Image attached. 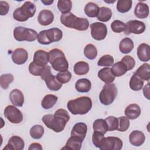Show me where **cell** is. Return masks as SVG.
Here are the masks:
<instances>
[{
  "instance_id": "obj_22",
  "label": "cell",
  "mask_w": 150,
  "mask_h": 150,
  "mask_svg": "<svg viewBox=\"0 0 150 150\" xmlns=\"http://www.w3.org/2000/svg\"><path fill=\"white\" fill-rule=\"evenodd\" d=\"M98 77L103 82L108 84L112 83L115 80V76L112 73L111 69L109 67H104L99 70Z\"/></svg>"
},
{
  "instance_id": "obj_24",
  "label": "cell",
  "mask_w": 150,
  "mask_h": 150,
  "mask_svg": "<svg viewBox=\"0 0 150 150\" xmlns=\"http://www.w3.org/2000/svg\"><path fill=\"white\" fill-rule=\"evenodd\" d=\"M135 15L139 19H145L149 15V6L147 4L143 2H138L134 9Z\"/></svg>"
},
{
  "instance_id": "obj_50",
  "label": "cell",
  "mask_w": 150,
  "mask_h": 150,
  "mask_svg": "<svg viewBox=\"0 0 150 150\" xmlns=\"http://www.w3.org/2000/svg\"><path fill=\"white\" fill-rule=\"evenodd\" d=\"M28 149L29 150H33V149L42 150V146L40 144L37 143V142H34V143H32L30 145Z\"/></svg>"
},
{
  "instance_id": "obj_49",
  "label": "cell",
  "mask_w": 150,
  "mask_h": 150,
  "mask_svg": "<svg viewBox=\"0 0 150 150\" xmlns=\"http://www.w3.org/2000/svg\"><path fill=\"white\" fill-rule=\"evenodd\" d=\"M9 9V5L6 1H0V14L1 15H5L8 13Z\"/></svg>"
},
{
  "instance_id": "obj_2",
  "label": "cell",
  "mask_w": 150,
  "mask_h": 150,
  "mask_svg": "<svg viewBox=\"0 0 150 150\" xmlns=\"http://www.w3.org/2000/svg\"><path fill=\"white\" fill-rule=\"evenodd\" d=\"M67 107L73 115H84L92 108V101L87 96H82L68 101Z\"/></svg>"
},
{
  "instance_id": "obj_27",
  "label": "cell",
  "mask_w": 150,
  "mask_h": 150,
  "mask_svg": "<svg viewBox=\"0 0 150 150\" xmlns=\"http://www.w3.org/2000/svg\"><path fill=\"white\" fill-rule=\"evenodd\" d=\"M143 80L148 81L150 79V67L148 63H144L138 67L135 72Z\"/></svg>"
},
{
  "instance_id": "obj_52",
  "label": "cell",
  "mask_w": 150,
  "mask_h": 150,
  "mask_svg": "<svg viewBox=\"0 0 150 150\" xmlns=\"http://www.w3.org/2000/svg\"><path fill=\"white\" fill-rule=\"evenodd\" d=\"M41 2L43 4H44L45 5H50L53 2V0H52V1H43V0H42Z\"/></svg>"
},
{
  "instance_id": "obj_44",
  "label": "cell",
  "mask_w": 150,
  "mask_h": 150,
  "mask_svg": "<svg viewBox=\"0 0 150 150\" xmlns=\"http://www.w3.org/2000/svg\"><path fill=\"white\" fill-rule=\"evenodd\" d=\"M126 25L120 20H115L111 24V30L115 33H121L125 30Z\"/></svg>"
},
{
  "instance_id": "obj_42",
  "label": "cell",
  "mask_w": 150,
  "mask_h": 150,
  "mask_svg": "<svg viewBox=\"0 0 150 150\" xmlns=\"http://www.w3.org/2000/svg\"><path fill=\"white\" fill-rule=\"evenodd\" d=\"M118 126L117 129V131L120 132H124L127 131L129 127V120L125 116H122L118 118Z\"/></svg>"
},
{
  "instance_id": "obj_48",
  "label": "cell",
  "mask_w": 150,
  "mask_h": 150,
  "mask_svg": "<svg viewBox=\"0 0 150 150\" xmlns=\"http://www.w3.org/2000/svg\"><path fill=\"white\" fill-rule=\"evenodd\" d=\"M104 137V134L97 132V131H94L93 134V136H92V141H93V144L95 145V146H96L97 148L98 147L99 144L101 140V139Z\"/></svg>"
},
{
  "instance_id": "obj_20",
  "label": "cell",
  "mask_w": 150,
  "mask_h": 150,
  "mask_svg": "<svg viewBox=\"0 0 150 150\" xmlns=\"http://www.w3.org/2000/svg\"><path fill=\"white\" fill-rule=\"evenodd\" d=\"M9 98L12 104L17 107H22L24 103V96L19 89H13L9 94Z\"/></svg>"
},
{
  "instance_id": "obj_21",
  "label": "cell",
  "mask_w": 150,
  "mask_h": 150,
  "mask_svg": "<svg viewBox=\"0 0 150 150\" xmlns=\"http://www.w3.org/2000/svg\"><path fill=\"white\" fill-rule=\"evenodd\" d=\"M141 108L137 104H131L128 105L124 111L125 116L130 120L137 118L141 115Z\"/></svg>"
},
{
  "instance_id": "obj_5",
  "label": "cell",
  "mask_w": 150,
  "mask_h": 150,
  "mask_svg": "<svg viewBox=\"0 0 150 150\" xmlns=\"http://www.w3.org/2000/svg\"><path fill=\"white\" fill-rule=\"evenodd\" d=\"M63 36L62 31L57 28H53L48 30L40 31L38 36V42L44 45H49L53 42L60 40Z\"/></svg>"
},
{
  "instance_id": "obj_38",
  "label": "cell",
  "mask_w": 150,
  "mask_h": 150,
  "mask_svg": "<svg viewBox=\"0 0 150 150\" xmlns=\"http://www.w3.org/2000/svg\"><path fill=\"white\" fill-rule=\"evenodd\" d=\"M44 128L40 125H35L30 129V135L35 139H40L44 134Z\"/></svg>"
},
{
  "instance_id": "obj_32",
  "label": "cell",
  "mask_w": 150,
  "mask_h": 150,
  "mask_svg": "<svg viewBox=\"0 0 150 150\" xmlns=\"http://www.w3.org/2000/svg\"><path fill=\"white\" fill-rule=\"evenodd\" d=\"M111 69L115 77L122 76L128 71L126 66L121 61L112 64Z\"/></svg>"
},
{
  "instance_id": "obj_17",
  "label": "cell",
  "mask_w": 150,
  "mask_h": 150,
  "mask_svg": "<svg viewBox=\"0 0 150 150\" xmlns=\"http://www.w3.org/2000/svg\"><path fill=\"white\" fill-rule=\"evenodd\" d=\"M49 60V53L45 50H38L34 53L33 62L39 66L43 67L47 65Z\"/></svg>"
},
{
  "instance_id": "obj_47",
  "label": "cell",
  "mask_w": 150,
  "mask_h": 150,
  "mask_svg": "<svg viewBox=\"0 0 150 150\" xmlns=\"http://www.w3.org/2000/svg\"><path fill=\"white\" fill-rule=\"evenodd\" d=\"M121 61L126 66L128 71L132 70L135 65V61L134 59L129 55L124 56Z\"/></svg>"
},
{
  "instance_id": "obj_6",
  "label": "cell",
  "mask_w": 150,
  "mask_h": 150,
  "mask_svg": "<svg viewBox=\"0 0 150 150\" xmlns=\"http://www.w3.org/2000/svg\"><path fill=\"white\" fill-rule=\"evenodd\" d=\"M36 12V6L30 1H26L22 5L13 13V18L19 22H25L34 16Z\"/></svg>"
},
{
  "instance_id": "obj_35",
  "label": "cell",
  "mask_w": 150,
  "mask_h": 150,
  "mask_svg": "<svg viewBox=\"0 0 150 150\" xmlns=\"http://www.w3.org/2000/svg\"><path fill=\"white\" fill-rule=\"evenodd\" d=\"M82 142L80 141H79L72 137H70L65 145V146L62 148V149H72V150H80L81 148Z\"/></svg>"
},
{
  "instance_id": "obj_19",
  "label": "cell",
  "mask_w": 150,
  "mask_h": 150,
  "mask_svg": "<svg viewBox=\"0 0 150 150\" xmlns=\"http://www.w3.org/2000/svg\"><path fill=\"white\" fill-rule=\"evenodd\" d=\"M145 140L144 134L138 130L132 131L129 135V141L130 144L135 146H139L142 145Z\"/></svg>"
},
{
  "instance_id": "obj_29",
  "label": "cell",
  "mask_w": 150,
  "mask_h": 150,
  "mask_svg": "<svg viewBox=\"0 0 150 150\" xmlns=\"http://www.w3.org/2000/svg\"><path fill=\"white\" fill-rule=\"evenodd\" d=\"M100 8L98 6L92 2H88L84 7V12L86 15L90 18L97 17L99 13Z\"/></svg>"
},
{
  "instance_id": "obj_31",
  "label": "cell",
  "mask_w": 150,
  "mask_h": 150,
  "mask_svg": "<svg viewBox=\"0 0 150 150\" xmlns=\"http://www.w3.org/2000/svg\"><path fill=\"white\" fill-rule=\"evenodd\" d=\"M144 80L139 78L137 74L134 73L129 80V86L131 90L134 91H139L142 89L144 86Z\"/></svg>"
},
{
  "instance_id": "obj_13",
  "label": "cell",
  "mask_w": 150,
  "mask_h": 150,
  "mask_svg": "<svg viewBox=\"0 0 150 150\" xmlns=\"http://www.w3.org/2000/svg\"><path fill=\"white\" fill-rule=\"evenodd\" d=\"M125 25L124 33L126 35H129L131 33L141 34L144 32L146 29L145 24L143 22L138 20L129 21Z\"/></svg>"
},
{
  "instance_id": "obj_9",
  "label": "cell",
  "mask_w": 150,
  "mask_h": 150,
  "mask_svg": "<svg viewBox=\"0 0 150 150\" xmlns=\"http://www.w3.org/2000/svg\"><path fill=\"white\" fill-rule=\"evenodd\" d=\"M40 77L42 80L46 83L47 87L52 91H58L62 87V84L60 83L56 79V77L51 73V68L49 66H45L41 73Z\"/></svg>"
},
{
  "instance_id": "obj_33",
  "label": "cell",
  "mask_w": 150,
  "mask_h": 150,
  "mask_svg": "<svg viewBox=\"0 0 150 150\" xmlns=\"http://www.w3.org/2000/svg\"><path fill=\"white\" fill-rule=\"evenodd\" d=\"M94 131H97L105 134L108 131V126L105 120L100 118L94 121L93 124Z\"/></svg>"
},
{
  "instance_id": "obj_15",
  "label": "cell",
  "mask_w": 150,
  "mask_h": 150,
  "mask_svg": "<svg viewBox=\"0 0 150 150\" xmlns=\"http://www.w3.org/2000/svg\"><path fill=\"white\" fill-rule=\"evenodd\" d=\"M25 147L24 141L17 135L11 137L3 150H22Z\"/></svg>"
},
{
  "instance_id": "obj_30",
  "label": "cell",
  "mask_w": 150,
  "mask_h": 150,
  "mask_svg": "<svg viewBox=\"0 0 150 150\" xmlns=\"http://www.w3.org/2000/svg\"><path fill=\"white\" fill-rule=\"evenodd\" d=\"M88 64L84 61H80L77 62L73 67V70L75 74L79 76L86 74L89 71Z\"/></svg>"
},
{
  "instance_id": "obj_16",
  "label": "cell",
  "mask_w": 150,
  "mask_h": 150,
  "mask_svg": "<svg viewBox=\"0 0 150 150\" xmlns=\"http://www.w3.org/2000/svg\"><path fill=\"white\" fill-rule=\"evenodd\" d=\"M13 62L16 64L21 65L26 63L28 59V52L23 48H17L11 55Z\"/></svg>"
},
{
  "instance_id": "obj_37",
  "label": "cell",
  "mask_w": 150,
  "mask_h": 150,
  "mask_svg": "<svg viewBox=\"0 0 150 150\" xmlns=\"http://www.w3.org/2000/svg\"><path fill=\"white\" fill-rule=\"evenodd\" d=\"M84 54L88 59H95L97 56V50L96 47L93 44H87L84 47Z\"/></svg>"
},
{
  "instance_id": "obj_8",
  "label": "cell",
  "mask_w": 150,
  "mask_h": 150,
  "mask_svg": "<svg viewBox=\"0 0 150 150\" xmlns=\"http://www.w3.org/2000/svg\"><path fill=\"white\" fill-rule=\"evenodd\" d=\"M38 36L35 30L23 26H16L13 30L14 38L19 42H33L37 39Z\"/></svg>"
},
{
  "instance_id": "obj_12",
  "label": "cell",
  "mask_w": 150,
  "mask_h": 150,
  "mask_svg": "<svg viewBox=\"0 0 150 150\" xmlns=\"http://www.w3.org/2000/svg\"><path fill=\"white\" fill-rule=\"evenodd\" d=\"M91 35L96 40H102L107 34V26L101 22H94L90 25Z\"/></svg>"
},
{
  "instance_id": "obj_26",
  "label": "cell",
  "mask_w": 150,
  "mask_h": 150,
  "mask_svg": "<svg viewBox=\"0 0 150 150\" xmlns=\"http://www.w3.org/2000/svg\"><path fill=\"white\" fill-rule=\"evenodd\" d=\"M119 49L122 53L127 54L130 53L134 49V43L132 40L129 38L122 39L120 43Z\"/></svg>"
},
{
  "instance_id": "obj_7",
  "label": "cell",
  "mask_w": 150,
  "mask_h": 150,
  "mask_svg": "<svg viewBox=\"0 0 150 150\" xmlns=\"http://www.w3.org/2000/svg\"><path fill=\"white\" fill-rule=\"evenodd\" d=\"M118 90L114 83L105 84L100 91L99 94V100L101 103L105 105H108L112 104L115 100Z\"/></svg>"
},
{
  "instance_id": "obj_3",
  "label": "cell",
  "mask_w": 150,
  "mask_h": 150,
  "mask_svg": "<svg viewBox=\"0 0 150 150\" xmlns=\"http://www.w3.org/2000/svg\"><path fill=\"white\" fill-rule=\"evenodd\" d=\"M60 22L66 27L80 31L87 30L89 26V22L86 18L77 17L70 12L63 13L60 16Z\"/></svg>"
},
{
  "instance_id": "obj_51",
  "label": "cell",
  "mask_w": 150,
  "mask_h": 150,
  "mask_svg": "<svg viewBox=\"0 0 150 150\" xmlns=\"http://www.w3.org/2000/svg\"><path fill=\"white\" fill-rule=\"evenodd\" d=\"M143 93L144 96L148 99L149 100V83H148L146 86H145L143 88Z\"/></svg>"
},
{
  "instance_id": "obj_1",
  "label": "cell",
  "mask_w": 150,
  "mask_h": 150,
  "mask_svg": "<svg viewBox=\"0 0 150 150\" xmlns=\"http://www.w3.org/2000/svg\"><path fill=\"white\" fill-rule=\"evenodd\" d=\"M42 120L47 128L55 132H60L64 129L67 122L70 120V116L66 110L60 108L56 110L53 115H43Z\"/></svg>"
},
{
  "instance_id": "obj_11",
  "label": "cell",
  "mask_w": 150,
  "mask_h": 150,
  "mask_svg": "<svg viewBox=\"0 0 150 150\" xmlns=\"http://www.w3.org/2000/svg\"><path fill=\"white\" fill-rule=\"evenodd\" d=\"M5 117L13 124H19L23 120L22 112L15 106L9 105L4 110Z\"/></svg>"
},
{
  "instance_id": "obj_34",
  "label": "cell",
  "mask_w": 150,
  "mask_h": 150,
  "mask_svg": "<svg viewBox=\"0 0 150 150\" xmlns=\"http://www.w3.org/2000/svg\"><path fill=\"white\" fill-rule=\"evenodd\" d=\"M112 16V11L111 10L107 7L103 6L100 8L99 13L97 16L98 20L100 21L105 22L108 21Z\"/></svg>"
},
{
  "instance_id": "obj_40",
  "label": "cell",
  "mask_w": 150,
  "mask_h": 150,
  "mask_svg": "<svg viewBox=\"0 0 150 150\" xmlns=\"http://www.w3.org/2000/svg\"><path fill=\"white\" fill-rule=\"evenodd\" d=\"M13 76L11 73L2 74L0 77L1 87L4 90H6L8 88L9 84L13 82Z\"/></svg>"
},
{
  "instance_id": "obj_36",
  "label": "cell",
  "mask_w": 150,
  "mask_h": 150,
  "mask_svg": "<svg viewBox=\"0 0 150 150\" xmlns=\"http://www.w3.org/2000/svg\"><path fill=\"white\" fill-rule=\"evenodd\" d=\"M132 0H118L117 4V9L120 13H126L132 8Z\"/></svg>"
},
{
  "instance_id": "obj_39",
  "label": "cell",
  "mask_w": 150,
  "mask_h": 150,
  "mask_svg": "<svg viewBox=\"0 0 150 150\" xmlns=\"http://www.w3.org/2000/svg\"><path fill=\"white\" fill-rule=\"evenodd\" d=\"M57 8L62 13H68L72 8V2L70 0H59L57 2Z\"/></svg>"
},
{
  "instance_id": "obj_10",
  "label": "cell",
  "mask_w": 150,
  "mask_h": 150,
  "mask_svg": "<svg viewBox=\"0 0 150 150\" xmlns=\"http://www.w3.org/2000/svg\"><path fill=\"white\" fill-rule=\"evenodd\" d=\"M122 141L118 137H103L98 145L101 150H120L122 147Z\"/></svg>"
},
{
  "instance_id": "obj_46",
  "label": "cell",
  "mask_w": 150,
  "mask_h": 150,
  "mask_svg": "<svg viewBox=\"0 0 150 150\" xmlns=\"http://www.w3.org/2000/svg\"><path fill=\"white\" fill-rule=\"evenodd\" d=\"M45 66L42 67L37 65L33 62H32L29 66V73L35 76H40L42 71Z\"/></svg>"
},
{
  "instance_id": "obj_43",
  "label": "cell",
  "mask_w": 150,
  "mask_h": 150,
  "mask_svg": "<svg viewBox=\"0 0 150 150\" xmlns=\"http://www.w3.org/2000/svg\"><path fill=\"white\" fill-rule=\"evenodd\" d=\"M57 80L62 84L67 83H68L71 78V73L68 71H59L56 75Z\"/></svg>"
},
{
  "instance_id": "obj_14",
  "label": "cell",
  "mask_w": 150,
  "mask_h": 150,
  "mask_svg": "<svg viewBox=\"0 0 150 150\" xmlns=\"http://www.w3.org/2000/svg\"><path fill=\"white\" fill-rule=\"evenodd\" d=\"M87 131V126L84 122L76 123L71 131V137L83 142Z\"/></svg>"
},
{
  "instance_id": "obj_28",
  "label": "cell",
  "mask_w": 150,
  "mask_h": 150,
  "mask_svg": "<svg viewBox=\"0 0 150 150\" xmlns=\"http://www.w3.org/2000/svg\"><path fill=\"white\" fill-rule=\"evenodd\" d=\"M58 97L53 94L46 95L42 100L41 105L45 110H48L52 108L56 103Z\"/></svg>"
},
{
  "instance_id": "obj_25",
  "label": "cell",
  "mask_w": 150,
  "mask_h": 150,
  "mask_svg": "<svg viewBox=\"0 0 150 150\" xmlns=\"http://www.w3.org/2000/svg\"><path fill=\"white\" fill-rule=\"evenodd\" d=\"M91 88V81L87 79H79L75 84V88L79 93H87Z\"/></svg>"
},
{
  "instance_id": "obj_41",
  "label": "cell",
  "mask_w": 150,
  "mask_h": 150,
  "mask_svg": "<svg viewBox=\"0 0 150 150\" xmlns=\"http://www.w3.org/2000/svg\"><path fill=\"white\" fill-rule=\"evenodd\" d=\"M114 64V58L111 55L105 54L101 56L97 62L98 66L109 67Z\"/></svg>"
},
{
  "instance_id": "obj_18",
  "label": "cell",
  "mask_w": 150,
  "mask_h": 150,
  "mask_svg": "<svg viewBox=\"0 0 150 150\" xmlns=\"http://www.w3.org/2000/svg\"><path fill=\"white\" fill-rule=\"evenodd\" d=\"M54 20V15L52 11L43 9L40 12L38 17V21L40 25L47 26L51 24Z\"/></svg>"
},
{
  "instance_id": "obj_4",
  "label": "cell",
  "mask_w": 150,
  "mask_h": 150,
  "mask_svg": "<svg viewBox=\"0 0 150 150\" xmlns=\"http://www.w3.org/2000/svg\"><path fill=\"white\" fill-rule=\"evenodd\" d=\"M49 62L54 70L63 71L68 70L69 63L62 50L53 49L49 52Z\"/></svg>"
},
{
  "instance_id": "obj_45",
  "label": "cell",
  "mask_w": 150,
  "mask_h": 150,
  "mask_svg": "<svg viewBox=\"0 0 150 150\" xmlns=\"http://www.w3.org/2000/svg\"><path fill=\"white\" fill-rule=\"evenodd\" d=\"M105 120L108 126V131L117 130L118 126V120L117 118L114 116H109L107 117Z\"/></svg>"
},
{
  "instance_id": "obj_23",
  "label": "cell",
  "mask_w": 150,
  "mask_h": 150,
  "mask_svg": "<svg viewBox=\"0 0 150 150\" xmlns=\"http://www.w3.org/2000/svg\"><path fill=\"white\" fill-rule=\"evenodd\" d=\"M149 46L146 43H141L137 48V56L141 62H148L149 60Z\"/></svg>"
}]
</instances>
